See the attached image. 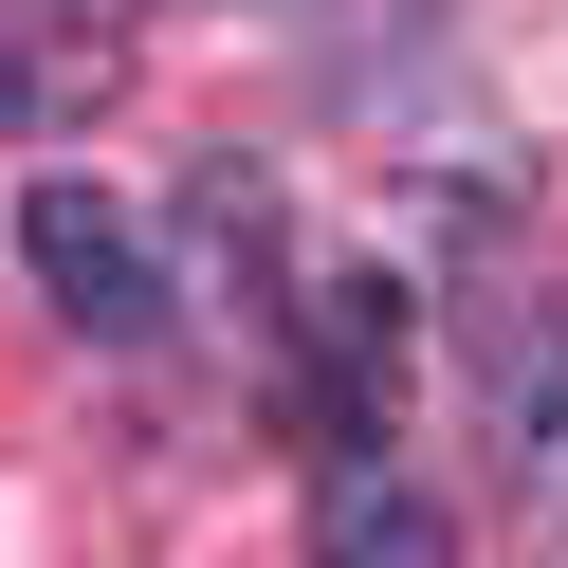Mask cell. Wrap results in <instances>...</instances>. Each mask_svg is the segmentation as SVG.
Returning <instances> with one entry per match:
<instances>
[{
    "instance_id": "cell-1",
    "label": "cell",
    "mask_w": 568,
    "mask_h": 568,
    "mask_svg": "<svg viewBox=\"0 0 568 568\" xmlns=\"http://www.w3.org/2000/svg\"><path fill=\"white\" fill-rule=\"evenodd\" d=\"M19 257H38V294L74 312L92 348H148V331H165V257H148V221H129L111 184H74V165L19 202Z\"/></svg>"
},
{
    "instance_id": "cell-2",
    "label": "cell",
    "mask_w": 568,
    "mask_h": 568,
    "mask_svg": "<svg viewBox=\"0 0 568 568\" xmlns=\"http://www.w3.org/2000/svg\"><path fill=\"white\" fill-rule=\"evenodd\" d=\"M294 331H312V385H294V404H312V440H331V458H367V440H385V385H404V294H385V275H312V312H294Z\"/></svg>"
},
{
    "instance_id": "cell-3",
    "label": "cell",
    "mask_w": 568,
    "mask_h": 568,
    "mask_svg": "<svg viewBox=\"0 0 568 568\" xmlns=\"http://www.w3.org/2000/svg\"><path fill=\"white\" fill-rule=\"evenodd\" d=\"M312 568H458V514L385 458H331L312 477Z\"/></svg>"
},
{
    "instance_id": "cell-4",
    "label": "cell",
    "mask_w": 568,
    "mask_h": 568,
    "mask_svg": "<svg viewBox=\"0 0 568 568\" xmlns=\"http://www.w3.org/2000/svg\"><path fill=\"white\" fill-rule=\"evenodd\" d=\"M111 74H129V55L92 38V19L0 0V111H19V129H92V111H111Z\"/></svg>"
},
{
    "instance_id": "cell-5",
    "label": "cell",
    "mask_w": 568,
    "mask_h": 568,
    "mask_svg": "<svg viewBox=\"0 0 568 568\" xmlns=\"http://www.w3.org/2000/svg\"><path fill=\"white\" fill-rule=\"evenodd\" d=\"M477 385H495V422H514V477L568 458V312H550V294L477 312Z\"/></svg>"
}]
</instances>
